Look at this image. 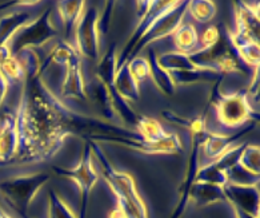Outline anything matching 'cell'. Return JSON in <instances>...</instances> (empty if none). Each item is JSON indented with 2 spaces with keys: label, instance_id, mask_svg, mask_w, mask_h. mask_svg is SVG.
<instances>
[{
  "label": "cell",
  "instance_id": "cell-35",
  "mask_svg": "<svg viewBox=\"0 0 260 218\" xmlns=\"http://www.w3.org/2000/svg\"><path fill=\"white\" fill-rule=\"evenodd\" d=\"M221 30L216 25H211L208 29L204 30V33L202 34L199 39V44H202L200 48H206V47L212 46L214 43H216L219 38H220Z\"/></svg>",
  "mask_w": 260,
  "mask_h": 218
},
{
  "label": "cell",
  "instance_id": "cell-38",
  "mask_svg": "<svg viewBox=\"0 0 260 218\" xmlns=\"http://www.w3.org/2000/svg\"><path fill=\"white\" fill-rule=\"evenodd\" d=\"M231 209L232 211H234V214H235V218H260V217H255V215L248 214V213L240 210V209H238V207L235 206H231Z\"/></svg>",
  "mask_w": 260,
  "mask_h": 218
},
{
  "label": "cell",
  "instance_id": "cell-27",
  "mask_svg": "<svg viewBox=\"0 0 260 218\" xmlns=\"http://www.w3.org/2000/svg\"><path fill=\"white\" fill-rule=\"evenodd\" d=\"M172 79L176 86H185V85H200V83H216L224 75L216 74V72L208 71V70H199L193 68L188 71H176L171 72Z\"/></svg>",
  "mask_w": 260,
  "mask_h": 218
},
{
  "label": "cell",
  "instance_id": "cell-5",
  "mask_svg": "<svg viewBox=\"0 0 260 218\" xmlns=\"http://www.w3.org/2000/svg\"><path fill=\"white\" fill-rule=\"evenodd\" d=\"M188 57L196 68L208 70L220 75H227L232 72H238V74L253 72L240 61L235 47L232 46L228 30H221L220 38L216 43L206 48L199 47L192 54H188Z\"/></svg>",
  "mask_w": 260,
  "mask_h": 218
},
{
  "label": "cell",
  "instance_id": "cell-28",
  "mask_svg": "<svg viewBox=\"0 0 260 218\" xmlns=\"http://www.w3.org/2000/svg\"><path fill=\"white\" fill-rule=\"evenodd\" d=\"M157 59H159V63H160L161 67L164 70H167L168 72L188 71V70L196 68L188 55L178 52V51L163 52V54L157 55Z\"/></svg>",
  "mask_w": 260,
  "mask_h": 218
},
{
  "label": "cell",
  "instance_id": "cell-39",
  "mask_svg": "<svg viewBox=\"0 0 260 218\" xmlns=\"http://www.w3.org/2000/svg\"><path fill=\"white\" fill-rule=\"evenodd\" d=\"M0 218H15V217H12V215L10 214V213H8L3 206H2V205H0Z\"/></svg>",
  "mask_w": 260,
  "mask_h": 218
},
{
  "label": "cell",
  "instance_id": "cell-15",
  "mask_svg": "<svg viewBox=\"0 0 260 218\" xmlns=\"http://www.w3.org/2000/svg\"><path fill=\"white\" fill-rule=\"evenodd\" d=\"M19 129L16 114L7 111L0 118V168H7L19 151Z\"/></svg>",
  "mask_w": 260,
  "mask_h": 218
},
{
  "label": "cell",
  "instance_id": "cell-37",
  "mask_svg": "<svg viewBox=\"0 0 260 218\" xmlns=\"http://www.w3.org/2000/svg\"><path fill=\"white\" fill-rule=\"evenodd\" d=\"M8 90H10V82L7 78L3 75V72L0 71V107L3 106L4 100L7 98Z\"/></svg>",
  "mask_w": 260,
  "mask_h": 218
},
{
  "label": "cell",
  "instance_id": "cell-13",
  "mask_svg": "<svg viewBox=\"0 0 260 218\" xmlns=\"http://www.w3.org/2000/svg\"><path fill=\"white\" fill-rule=\"evenodd\" d=\"M244 145H236V146L225 151L221 157H219L215 161H211L210 164L200 166L198 173H196L195 182H207L220 186H224L225 183H228L225 173L232 166H235L238 164L243 149H244Z\"/></svg>",
  "mask_w": 260,
  "mask_h": 218
},
{
  "label": "cell",
  "instance_id": "cell-19",
  "mask_svg": "<svg viewBox=\"0 0 260 218\" xmlns=\"http://www.w3.org/2000/svg\"><path fill=\"white\" fill-rule=\"evenodd\" d=\"M86 2H57L56 7L59 16L61 19V24L64 30V40L70 42L74 39V31L78 24L79 19L86 8Z\"/></svg>",
  "mask_w": 260,
  "mask_h": 218
},
{
  "label": "cell",
  "instance_id": "cell-33",
  "mask_svg": "<svg viewBox=\"0 0 260 218\" xmlns=\"http://www.w3.org/2000/svg\"><path fill=\"white\" fill-rule=\"evenodd\" d=\"M225 174H227L228 183L247 186L259 185V175L251 174V173L247 172L246 169H243L239 164H236L235 166H232Z\"/></svg>",
  "mask_w": 260,
  "mask_h": 218
},
{
  "label": "cell",
  "instance_id": "cell-21",
  "mask_svg": "<svg viewBox=\"0 0 260 218\" xmlns=\"http://www.w3.org/2000/svg\"><path fill=\"white\" fill-rule=\"evenodd\" d=\"M32 20L27 11H14L0 18V47L7 46L18 31Z\"/></svg>",
  "mask_w": 260,
  "mask_h": 218
},
{
  "label": "cell",
  "instance_id": "cell-24",
  "mask_svg": "<svg viewBox=\"0 0 260 218\" xmlns=\"http://www.w3.org/2000/svg\"><path fill=\"white\" fill-rule=\"evenodd\" d=\"M172 36H174V44L178 52L188 55L199 48V33L195 29V25L189 23L183 22Z\"/></svg>",
  "mask_w": 260,
  "mask_h": 218
},
{
  "label": "cell",
  "instance_id": "cell-1",
  "mask_svg": "<svg viewBox=\"0 0 260 218\" xmlns=\"http://www.w3.org/2000/svg\"><path fill=\"white\" fill-rule=\"evenodd\" d=\"M18 58L25 70L22 97L16 110L19 151L8 166L46 162L54 158L74 135L84 142L108 143L125 147L142 140L135 130L72 110L44 82L42 61L36 50L20 51ZM7 166V168H8Z\"/></svg>",
  "mask_w": 260,
  "mask_h": 218
},
{
  "label": "cell",
  "instance_id": "cell-32",
  "mask_svg": "<svg viewBox=\"0 0 260 218\" xmlns=\"http://www.w3.org/2000/svg\"><path fill=\"white\" fill-rule=\"evenodd\" d=\"M243 169L251 174H260V149L257 145H249L246 143L242 151V155L238 162Z\"/></svg>",
  "mask_w": 260,
  "mask_h": 218
},
{
  "label": "cell",
  "instance_id": "cell-18",
  "mask_svg": "<svg viewBox=\"0 0 260 218\" xmlns=\"http://www.w3.org/2000/svg\"><path fill=\"white\" fill-rule=\"evenodd\" d=\"M188 200L196 207H206L217 202H227L223 186L207 182H193Z\"/></svg>",
  "mask_w": 260,
  "mask_h": 218
},
{
  "label": "cell",
  "instance_id": "cell-2",
  "mask_svg": "<svg viewBox=\"0 0 260 218\" xmlns=\"http://www.w3.org/2000/svg\"><path fill=\"white\" fill-rule=\"evenodd\" d=\"M89 145L93 158L99 165V174H102L104 182L116 198V206L110 211L107 218H150L148 207L139 194L134 177L115 168L102 145L96 142H89Z\"/></svg>",
  "mask_w": 260,
  "mask_h": 218
},
{
  "label": "cell",
  "instance_id": "cell-40",
  "mask_svg": "<svg viewBox=\"0 0 260 218\" xmlns=\"http://www.w3.org/2000/svg\"><path fill=\"white\" fill-rule=\"evenodd\" d=\"M28 218H31V217H28Z\"/></svg>",
  "mask_w": 260,
  "mask_h": 218
},
{
  "label": "cell",
  "instance_id": "cell-36",
  "mask_svg": "<svg viewBox=\"0 0 260 218\" xmlns=\"http://www.w3.org/2000/svg\"><path fill=\"white\" fill-rule=\"evenodd\" d=\"M115 6L114 2H108L106 3V10H104L103 14H100V22H99V27H100V33L106 34L108 30V25H110L111 22V15H112V7Z\"/></svg>",
  "mask_w": 260,
  "mask_h": 218
},
{
  "label": "cell",
  "instance_id": "cell-25",
  "mask_svg": "<svg viewBox=\"0 0 260 218\" xmlns=\"http://www.w3.org/2000/svg\"><path fill=\"white\" fill-rule=\"evenodd\" d=\"M87 95L92 97V100L96 104V107L99 108L100 114H102V117H104V121L112 122L114 119H118L116 113L112 107V103H111L110 94H108L103 83L95 79L91 83V86H87Z\"/></svg>",
  "mask_w": 260,
  "mask_h": 218
},
{
  "label": "cell",
  "instance_id": "cell-9",
  "mask_svg": "<svg viewBox=\"0 0 260 218\" xmlns=\"http://www.w3.org/2000/svg\"><path fill=\"white\" fill-rule=\"evenodd\" d=\"M59 31L52 22V11L47 8L43 14L20 29L10 42L12 55L24 50H36L54 40Z\"/></svg>",
  "mask_w": 260,
  "mask_h": 218
},
{
  "label": "cell",
  "instance_id": "cell-17",
  "mask_svg": "<svg viewBox=\"0 0 260 218\" xmlns=\"http://www.w3.org/2000/svg\"><path fill=\"white\" fill-rule=\"evenodd\" d=\"M253 126L255 125L251 123L249 126L244 127L240 131L235 132V134H231V135L207 131L206 135H204L203 143H202V150H203L204 155L207 158H210L211 161H215L219 157H221L225 151H228L230 149L236 146V142L240 138L247 135L249 131H252Z\"/></svg>",
  "mask_w": 260,
  "mask_h": 218
},
{
  "label": "cell",
  "instance_id": "cell-26",
  "mask_svg": "<svg viewBox=\"0 0 260 218\" xmlns=\"http://www.w3.org/2000/svg\"><path fill=\"white\" fill-rule=\"evenodd\" d=\"M135 131L147 143H159L171 135V132L164 129L163 125L157 119L152 117H146V115H140Z\"/></svg>",
  "mask_w": 260,
  "mask_h": 218
},
{
  "label": "cell",
  "instance_id": "cell-20",
  "mask_svg": "<svg viewBox=\"0 0 260 218\" xmlns=\"http://www.w3.org/2000/svg\"><path fill=\"white\" fill-rule=\"evenodd\" d=\"M115 90L118 91L121 98H124L128 103L138 102L140 99V83L132 75L128 63L118 67L114 80Z\"/></svg>",
  "mask_w": 260,
  "mask_h": 218
},
{
  "label": "cell",
  "instance_id": "cell-34",
  "mask_svg": "<svg viewBox=\"0 0 260 218\" xmlns=\"http://www.w3.org/2000/svg\"><path fill=\"white\" fill-rule=\"evenodd\" d=\"M127 63H128L132 75L135 76V79L139 83L146 80L147 78H150V63L147 61V58L134 57Z\"/></svg>",
  "mask_w": 260,
  "mask_h": 218
},
{
  "label": "cell",
  "instance_id": "cell-4",
  "mask_svg": "<svg viewBox=\"0 0 260 218\" xmlns=\"http://www.w3.org/2000/svg\"><path fill=\"white\" fill-rule=\"evenodd\" d=\"M56 65L64 67V78L61 82L60 98L71 100H87V85L83 75L82 57L74 44L67 40L57 42L48 57L42 61V70L46 71L48 66Z\"/></svg>",
  "mask_w": 260,
  "mask_h": 218
},
{
  "label": "cell",
  "instance_id": "cell-7",
  "mask_svg": "<svg viewBox=\"0 0 260 218\" xmlns=\"http://www.w3.org/2000/svg\"><path fill=\"white\" fill-rule=\"evenodd\" d=\"M51 178L50 173L15 175L0 182V194L22 218H28L29 206Z\"/></svg>",
  "mask_w": 260,
  "mask_h": 218
},
{
  "label": "cell",
  "instance_id": "cell-31",
  "mask_svg": "<svg viewBox=\"0 0 260 218\" xmlns=\"http://www.w3.org/2000/svg\"><path fill=\"white\" fill-rule=\"evenodd\" d=\"M0 71L3 72V75L7 78L10 85L11 83H22L23 85L24 82L25 70L15 55L8 57L0 63Z\"/></svg>",
  "mask_w": 260,
  "mask_h": 218
},
{
  "label": "cell",
  "instance_id": "cell-6",
  "mask_svg": "<svg viewBox=\"0 0 260 218\" xmlns=\"http://www.w3.org/2000/svg\"><path fill=\"white\" fill-rule=\"evenodd\" d=\"M221 82L223 78L215 83L210 98V104L214 107L219 123L224 127L239 129L247 122L259 121V111L253 108L247 91L223 94L220 93Z\"/></svg>",
  "mask_w": 260,
  "mask_h": 218
},
{
  "label": "cell",
  "instance_id": "cell-3",
  "mask_svg": "<svg viewBox=\"0 0 260 218\" xmlns=\"http://www.w3.org/2000/svg\"><path fill=\"white\" fill-rule=\"evenodd\" d=\"M206 113L203 115L195 117V118L180 117V115L175 114L172 111H163L161 113V115L168 122H171L174 125L182 126V127L188 130L189 135H191V153H189L188 161H187V165H185V172L182 185L179 187V201L178 204H176V207L172 211L171 218H182L183 213L187 209V205L189 204V189H191L192 183L195 182L196 173H198L200 168L199 161L202 143H203L206 132L208 131V129H207Z\"/></svg>",
  "mask_w": 260,
  "mask_h": 218
},
{
  "label": "cell",
  "instance_id": "cell-14",
  "mask_svg": "<svg viewBox=\"0 0 260 218\" xmlns=\"http://www.w3.org/2000/svg\"><path fill=\"white\" fill-rule=\"evenodd\" d=\"M234 12H235L236 25L234 34L249 42L259 43V7L253 8V3H248V2H235Z\"/></svg>",
  "mask_w": 260,
  "mask_h": 218
},
{
  "label": "cell",
  "instance_id": "cell-11",
  "mask_svg": "<svg viewBox=\"0 0 260 218\" xmlns=\"http://www.w3.org/2000/svg\"><path fill=\"white\" fill-rule=\"evenodd\" d=\"M176 2H152V0H146V2H136V7H138V18L139 22L134 33L131 34L129 39L127 40L124 48L119 52L118 55V67L125 65L127 62L131 59L132 52L135 50L136 44L139 43L140 39L146 35L147 31L150 30L151 25L155 23L159 16L167 12L174 7Z\"/></svg>",
  "mask_w": 260,
  "mask_h": 218
},
{
  "label": "cell",
  "instance_id": "cell-29",
  "mask_svg": "<svg viewBox=\"0 0 260 218\" xmlns=\"http://www.w3.org/2000/svg\"><path fill=\"white\" fill-rule=\"evenodd\" d=\"M216 3L211 0H192L188 2L187 12H189L191 18L199 23H208L216 15Z\"/></svg>",
  "mask_w": 260,
  "mask_h": 218
},
{
  "label": "cell",
  "instance_id": "cell-10",
  "mask_svg": "<svg viewBox=\"0 0 260 218\" xmlns=\"http://www.w3.org/2000/svg\"><path fill=\"white\" fill-rule=\"evenodd\" d=\"M100 11L96 7L84 8L82 18L74 31V42L78 54L89 61L98 62L102 57V33H100Z\"/></svg>",
  "mask_w": 260,
  "mask_h": 218
},
{
  "label": "cell",
  "instance_id": "cell-22",
  "mask_svg": "<svg viewBox=\"0 0 260 218\" xmlns=\"http://www.w3.org/2000/svg\"><path fill=\"white\" fill-rule=\"evenodd\" d=\"M147 61L150 63V78L156 85L157 89L160 90L164 95H168V97L174 95L176 91V85L172 79L171 72H168L160 66L156 52L153 50H148Z\"/></svg>",
  "mask_w": 260,
  "mask_h": 218
},
{
  "label": "cell",
  "instance_id": "cell-12",
  "mask_svg": "<svg viewBox=\"0 0 260 218\" xmlns=\"http://www.w3.org/2000/svg\"><path fill=\"white\" fill-rule=\"evenodd\" d=\"M187 8H188V0H180V2H176V4L171 10H168L161 16H159L155 20V23L151 25L150 30L147 31L146 35L140 39L139 43L136 44L131 58L139 57L140 51L144 50L148 44L164 39L167 36L174 35L175 31L179 29V25L182 24L183 20H184Z\"/></svg>",
  "mask_w": 260,
  "mask_h": 218
},
{
  "label": "cell",
  "instance_id": "cell-8",
  "mask_svg": "<svg viewBox=\"0 0 260 218\" xmlns=\"http://www.w3.org/2000/svg\"><path fill=\"white\" fill-rule=\"evenodd\" d=\"M52 172L59 177L67 178L75 183L80 194V211L79 218H86L88 211L89 194L92 189L99 182L100 174L99 170L95 168V158H93L92 149L89 142L84 143L82 157L79 159L75 168H60V166H52Z\"/></svg>",
  "mask_w": 260,
  "mask_h": 218
},
{
  "label": "cell",
  "instance_id": "cell-16",
  "mask_svg": "<svg viewBox=\"0 0 260 218\" xmlns=\"http://www.w3.org/2000/svg\"><path fill=\"white\" fill-rule=\"evenodd\" d=\"M223 189L230 206H235L248 214L260 217V193L257 186L225 183Z\"/></svg>",
  "mask_w": 260,
  "mask_h": 218
},
{
  "label": "cell",
  "instance_id": "cell-23",
  "mask_svg": "<svg viewBox=\"0 0 260 218\" xmlns=\"http://www.w3.org/2000/svg\"><path fill=\"white\" fill-rule=\"evenodd\" d=\"M232 46L235 47L240 61L251 70H257L260 67V46L247 39L239 38L234 33H230Z\"/></svg>",
  "mask_w": 260,
  "mask_h": 218
},
{
  "label": "cell",
  "instance_id": "cell-30",
  "mask_svg": "<svg viewBox=\"0 0 260 218\" xmlns=\"http://www.w3.org/2000/svg\"><path fill=\"white\" fill-rule=\"evenodd\" d=\"M47 215L48 218H79V215L72 210L70 205L54 189H51L48 193Z\"/></svg>",
  "mask_w": 260,
  "mask_h": 218
}]
</instances>
